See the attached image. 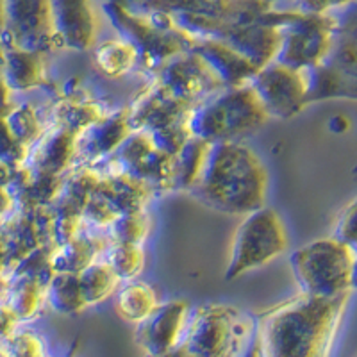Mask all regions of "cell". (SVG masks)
Masks as SVG:
<instances>
[{
    "mask_svg": "<svg viewBox=\"0 0 357 357\" xmlns=\"http://www.w3.org/2000/svg\"><path fill=\"white\" fill-rule=\"evenodd\" d=\"M349 295L337 298L298 295L256 317L261 357H329Z\"/></svg>",
    "mask_w": 357,
    "mask_h": 357,
    "instance_id": "cell-1",
    "label": "cell"
},
{
    "mask_svg": "<svg viewBox=\"0 0 357 357\" xmlns=\"http://www.w3.org/2000/svg\"><path fill=\"white\" fill-rule=\"evenodd\" d=\"M190 191L215 211L247 216L266 206L268 172L259 155L241 142L211 143L202 174Z\"/></svg>",
    "mask_w": 357,
    "mask_h": 357,
    "instance_id": "cell-2",
    "label": "cell"
},
{
    "mask_svg": "<svg viewBox=\"0 0 357 357\" xmlns=\"http://www.w3.org/2000/svg\"><path fill=\"white\" fill-rule=\"evenodd\" d=\"M256 340V317L227 304L191 309L178 345L195 357H245Z\"/></svg>",
    "mask_w": 357,
    "mask_h": 357,
    "instance_id": "cell-3",
    "label": "cell"
},
{
    "mask_svg": "<svg viewBox=\"0 0 357 357\" xmlns=\"http://www.w3.org/2000/svg\"><path fill=\"white\" fill-rule=\"evenodd\" d=\"M270 120L250 86L225 88L204 100L190 118L191 132L207 143L240 142Z\"/></svg>",
    "mask_w": 357,
    "mask_h": 357,
    "instance_id": "cell-4",
    "label": "cell"
},
{
    "mask_svg": "<svg viewBox=\"0 0 357 357\" xmlns=\"http://www.w3.org/2000/svg\"><path fill=\"white\" fill-rule=\"evenodd\" d=\"M354 263L356 250L334 236L296 248L289 257V266L301 293L318 298L349 295Z\"/></svg>",
    "mask_w": 357,
    "mask_h": 357,
    "instance_id": "cell-5",
    "label": "cell"
},
{
    "mask_svg": "<svg viewBox=\"0 0 357 357\" xmlns=\"http://www.w3.org/2000/svg\"><path fill=\"white\" fill-rule=\"evenodd\" d=\"M268 20L280 29V49L275 61L295 70L318 68L333 49L337 17L311 15L301 9H273Z\"/></svg>",
    "mask_w": 357,
    "mask_h": 357,
    "instance_id": "cell-6",
    "label": "cell"
},
{
    "mask_svg": "<svg viewBox=\"0 0 357 357\" xmlns=\"http://www.w3.org/2000/svg\"><path fill=\"white\" fill-rule=\"evenodd\" d=\"M289 245L284 220L272 207H261L243 216L232 240L225 279L234 280L243 273L266 266L284 254Z\"/></svg>",
    "mask_w": 357,
    "mask_h": 357,
    "instance_id": "cell-7",
    "label": "cell"
},
{
    "mask_svg": "<svg viewBox=\"0 0 357 357\" xmlns=\"http://www.w3.org/2000/svg\"><path fill=\"white\" fill-rule=\"evenodd\" d=\"M309 102L331 97L357 98V6L337 18L329 56L309 72Z\"/></svg>",
    "mask_w": 357,
    "mask_h": 357,
    "instance_id": "cell-8",
    "label": "cell"
},
{
    "mask_svg": "<svg viewBox=\"0 0 357 357\" xmlns=\"http://www.w3.org/2000/svg\"><path fill=\"white\" fill-rule=\"evenodd\" d=\"M2 43L47 54L59 49L54 29L52 0H6Z\"/></svg>",
    "mask_w": 357,
    "mask_h": 357,
    "instance_id": "cell-9",
    "label": "cell"
},
{
    "mask_svg": "<svg viewBox=\"0 0 357 357\" xmlns=\"http://www.w3.org/2000/svg\"><path fill=\"white\" fill-rule=\"evenodd\" d=\"M138 4L167 13L183 31L211 22H256L275 9L261 0H138Z\"/></svg>",
    "mask_w": 357,
    "mask_h": 357,
    "instance_id": "cell-10",
    "label": "cell"
},
{
    "mask_svg": "<svg viewBox=\"0 0 357 357\" xmlns=\"http://www.w3.org/2000/svg\"><path fill=\"white\" fill-rule=\"evenodd\" d=\"M248 86L254 89L270 118L288 120L309 104V72L289 68L279 61L261 68Z\"/></svg>",
    "mask_w": 357,
    "mask_h": 357,
    "instance_id": "cell-11",
    "label": "cell"
},
{
    "mask_svg": "<svg viewBox=\"0 0 357 357\" xmlns=\"http://www.w3.org/2000/svg\"><path fill=\"white\" fill-rule=\"evenodd\" d=\"M154 84L170 97L195 107L225 89L211 66L193 50H184L159 66Z\"/></svg>",
    "mask_w": 357,
    "mask_h": 357,
    "instance_id": "cell-12",
    "label": "cell"
},
{
    "mask_svg": "<svg viewBox=\"0 0 357 357\" xmlns=\"http://www.w3.org/2000/svg\"><path fill=\"white\" fill-rule=\"evenodd\" d=\"M118 168L142 181L152 191L174 190V158L158 149L151 134L134 130L114 152Z\"/></svg>",
    "mask_w": 357,
    "mask_h": 357,
    "instance_id": "cell-13",
    "label": "cell"
},
{
    "mask_svg": "<svg viewBox=\"0 0 357 357\" xmlns=\"http://www.w3.org/2000/svg\"><path fill=\"white\" fill-rule=\"evenodd\" d=\"M52 15L59 49L86 52L97 47L100 13L95 0H52Z\"/></svg>",
    "mask_w": 357,
    "mask_h": 357,
    "instance_id": "cell-14",
    "label": "cell"
},
{
    "mask_svg": "<svg viewBox=\"0 0 357 357\" xmlns=\"http://www.w3.org/2000/svg\"><path fill=\"white\" fill-rule=\"evenodd\" d=\"M191 307L186 301L161 304L151 317L136 327V343L146 357H161L181 343L190 320Z\"/></svg>",
    "mask_w": 357,
    "mask_h": 357,
    "instance_id": "cell-15",
    "label": "cell"
},
{
    "mask_svg": "<svg viewBox=\"0 0 357 357\" xmlns=\"http://www.w3.org/2000/svg\"><path fill=\"white\" fill-rule=\"evenodd\" d=\"M193 109H195V106L184 104V102L165 93L155 84H152L129 107L130 126L134 130L155 132V130L170 127L174 123L190 120Z\"/></svg>",
    "mask_w": 357,
    "mask_h": 357,
    "instance_id": "cell-16",
    "label": "cell"
},
{
    "mask_svg": "<svg viewBox=\"0 0 357 357\" xmlns=\"http://www.w3.org/2000/svg\"><path fill=\"white\" fill-rule=\"evenodd\" d=\"M77 155V134L65 127L43 132L31 145L25 158V168L34 174L57 177Z\"/></svg>",
    "mask_w": 357,
    "mask_h": 357,
    "instance_id": "cell-17",
    "label": "cell"
},
{
    "mask_svg": "<svg viewBox=\"0 0 357 357\" xmlns=\"http://www.w3.org/2000/svg\"><path fill=\"white\" fill-rule=\"evenodd\" d=\"M190 50L199 54L204 61L211 66V70L218 75L225 88L248 86L252 79L256 77V73L259 72V68L252 65L247 57L218 40L193 38V45Z\"/></svg>",
    "mask_w": 357,
    "mask_h": 357,
    "instance_id": "cell-18",
    "label": "cell"
},
{
    "mask_svg": "<svg viewBox=\"0 0 357 357\" xmlns=\"http://www.w3.org/2000/svg\"><path fill=\"white\" fill-rule=\"evenodd\" d=\"M132 132L129 109L113 116H102L98 122L77 134V154L82 152L84 158L89 159L106 158L114 154Z\"/></svg>",
    "mask_w": 357,
    "mask_h": 357,
    "instance_id": "cell-19",
    "label": "cell"
},
{
    "mask_svg": "<svg viewBox=\"0 0 357 357\" xmlns=\"http://www.w3.org/2000/svg\"><path fill=\"white\" fill-rule=\"evenodd\" d=\"M43 56L4 43V75L9 89H31L43 84Z\"/></svg>",
    "mask_w": 357,
    "mask_h": 357,
    "instance_id": "cell-20",
    "label": "cell"
},
{
    "mask_svg": "<svg viewBox=\"0 0 357 357\" xmlns=\"http://www.w3.org/2000/svg\"><path fill=\"white\" fill-rule=\"evenodd\" d=\"M93 63L106 77H123L139 63L138 50L123 38H114L97 43L93 49Z\"/></svg>",
    "mask_w": 357,
    "mask_h": 357,
    "instance_id": "cell-21",
    "label": "cell"
},
{
    "mask_svg": "<svg viewBox=\"0 0 357 357\" xmlns=\"http://www.w3.org/2000/svg\"><path fill=\"white\" fill-rule=\"evenodd\" d=\"M159 298L155 289L145 282H129L123 286L116 296V312L126 321L142 324L159 307Z\"/></svg>",
    "mask_w": 357,
    "mask_h": 357,
    "instance_id": "cell-22",
    "label": "cell"
},
{
    "mask_svg": "<svg viewBox=\"0 0 357 357\" xmlns=\"http://www.w3.org/2000/svg\"><path fill=\"white\" fill-rule=\"evenodd\" d=\"M211 151V143L193 138L186 143L183 151L174 158V190L190 191L199 181Z\"/></svg>",
    "mask_w": 357,
    "mask_h": 357,
    "instance_id": "cell-23",
    "label": "cell"
},
{
    "mask_svg": "<svg viewBox=\"0 0 357 357\" xmlns=\"http://www.w3.org/2000/svg\"><path fill=\"white\" fill-rule=\"evenodd\" d=\"M77 275L82 296H84L88 307L106 301L107 296L116 291L118 284H120V277L114 273V270L106 261H95Z\"/></svg>",
    "mask_w": 357,
    "mask_h": 357,
    "instance_id": "cell-24",
    "label": "cell"
},
{
    "mask_svg": "<svg viewBox=\"0 0 357 357\" xmlns=\"http://www.w3.org/2000/svg\"><path fill=\"white\" fill-rule=\"evenodd\" d=\"M47 301L61 314H77L88 307L77 273H54L47 284Z\"/></svg>",
    "mask_w": 357,
    "mask_h": 357,
    "instance_id": "cell-25",
    "label": "cell"
},
{
    "mask_svg": "<svg viewBox=\"0 0 357 357\" xmlns=\"http://www.w3.org/2000/svg\"><path fill=\"white\" fill-rule=\"evenodd\" d=\"M98 252L100 248H97L93 240L75 238L57 247V250L50 256V268L54 273H79L97 261Z\"/></svg>",
    "mask_w": 357,
    "mask_h": 357,
    "instance_id": "cell-26",
    "label": "cell"
},
{
    "mask_svg": "<svg viewBox=\"0 0 357 357\" xmlns=\"http://www.w3.org/2000/svg\"><path fill=\"white\" fill-rule=\"evenodd\" d=\"M43 298H47V286L43 282L18 277L15 286L9 289L8 305L17 314L18 320H29L34 317Z\"/></svg>",
    "mask_w": 357,
    "mask_h": 357,
    "instance_id": "cell-27",
    "label": "cell"
},
{
    "mask_svg": "<svg viewBox=\"0 0 357 357\" xmlns=\"http://www.w3.org/2000/svg\"><path fill=\"white\" fill-rule=\"evenodd\" d=\"M6 123H8L9 130L15 136L20 145L25 149H31L34 142L43 134V127H41L40 118H38L36 111L29 104H20V106L8 107L4 113Z\"/></svg>",
    "mask_w": 357,
    "mask_h": 357,
    "instance_id": "cell-28",
    "label": "cell"
},
{
    "mask_svg": "<svg viewBox=\"0 0 357 357\" xmlns=\"http://www.w3.org/2000/svg\"><path fill=\"white\" fill-rule=\"evenodd\" d=\"M106 261L120 280H132L142 273L145 264V250L142 245L113 243L106 252Z\"/></svg>",
    "mask_w": 357,
    "mask_h": 357,
    "instance_id": "cell-29",
    "label": "cell"
},
{
    "mask_svg": "<svg viewBox=\"0 0 357 357\" xmlns=\"http://www.w3.org/2000/svg\"><path fill=\"white\" fill-rule=\"evenodd\" d=\"M114 243H134L142 245L149 234V216L145 211L123 213L111 225Z\"/></svg>",
    "mask_w": 357,
    "mask_h": 357,
    "instance_id": "cell-30",
    "label": "cell"
},
{
    "mask_svg": "<svg viewBox=\"0 0 357 357\" xmlns=\"http://www.w3.org/2000/svg\"><path fill=\"white\" fill-rule=\"evenodd\" d=\"M4 113L6 109H0V162H6V165L25 162L29 149H25L15 139L8 123H6Z\"/></svg>",
    "mask_w": 357,
    "mask_h": 357,
    "instance_id": "cell-31",
    "label": "cell"
},
{
    "mask_svg": "<svg viewBox=\"0 0 357 357\" xmlns=\"http://www.w3.org/2000/svg\"><path fill=\"white\" fill-rule=\"evenodd\" d=\"M334 238L357 250V199L350 202L337 218Z\"/></svg>",
    "mask_w": 357,
    "mask_h": 357,
    "instance_id": "cell-32",
    "label": "cell"
},
{
    "mask_svg": "<svg viewBox=\"0 0 357 357\" xmlns=\"http://www.w3.org/2000/svg\"><path fill=\"white\" fill-rule=\"evenodd\" d=\"M357 0H296V9L311 15H333L336 9L349 8L356 4Z\"/></svg>",
    "mask_w": 357,
    "mask_h": 357,
    "instance_id": "cell-33",
    "label": "cell"
},
{
    "mask_svg": "<svg viewBox=\"0 0 357 357\" xmlns=\"http://www.w3.org/2000/svg\"><path fill=\"white\" fill-rule=\"evenodd\" d=\"M17 314L11 311L8 304L0 305V341L8 340L13 336V331L17 327Z\"/></svg>",
    "mask_w": 357,
    "mask_h": 357,
    "instance_id": "cell-34",
    "label": "cell"
},
{
    "mask_svg": "<svg viewBox=\"0 0 357 357\" xmlns=\"http://www.w3.org/2000/svg\"><path fill=\"white\" fill-rule=\"evenodd\" d=\"M9 86L4 75V43L0 40V109H8L9 102Z\"/></svg>",
    "mask_w": 357,
    "mask_h": 357,
    "instance_id": "cell-35",
    "label": "cell"
},
{
    "mask_svg": "<svg viewBox=\"0 0 357 357\" xmlns=\"http://www.w3.org/2000/svg\"><path fill=\"white\" fill-rule=\"evenodd\" d=\"M11 204H13V199L11 195H9L8 188H0V215L6 213V209H8Z\"/></svg>",
    "mask_w": 357,
    "mask_h": 357,
    "instance_id": "cell-36",
    "label": "cell"
},
{
    "mask_svg": "<svg viewBox=\"0 0 357 357\" xmlns=\"http://www.w3.org/2000/svg\"><path fill=\"white\" fill-rule=\"evenodd\" d=\"M161 357H195V356H191L188 350H184L183 347L177 345L174 350H170V352L165 354V356H161Z\"/></svg>",
    "mask_w": 357,
    "mask_h": 357,
    "instance_id": "cell-37",
    "label": "cell"
},
{
    "mask_svg": "<svg viewBox=\"0 0 357 357\" xmlns=\"http://www.w3.org/2000/svg\"><path fill=\"white\" fill-rule=\"evenodd\" d=\"M264 4L279 9V6H296V0H261Z\"/></svg>",
    "mask_w": 357,
    "mask_h": 357,
    "instance_id": "cell-38",
    "label": "cell"
},
{
    "mask_svg": "<svg viewBox=\"0 0 357 357\" xmlns=\"http://www.w3.org/2000/svg\"><path fill=\"white\" fill-rule=\"evenodd\" d=\"M4 18H6V0H0V36L4 33Z\"/></svg>",
    "mask_w": 357,
    "mask_h": 357,
    "instance_id": "cell-39",
    "label": "cell"
},
{
    "mask_svg": "<svg viewBox=\"0 0 357 357\" xmlns=\"http://www.w3.org/2000/svg\"><path fill=\"white\" fill-rule=\"evenodd\" d=\"M245 357H261L259 354V345H257V340H254V343L250 345L248 352L245 354Z\"/></svg>",
    "mask_w": 357,
    "mask_h": 357,
    "instance_id": "cell-40",
    "label": "cell"
},
{
    "mask_svg": "<svg viewBox=\"0 0 357 357\" xmlns=\"http://www.w3.org/2000/svg\"><path fill=\"white\" fill-rule=\"evenodd\" d=\"M352 289H357V250H356V263H354V273H352Z\"/></svg>",
    "mask_w": 357,
    "mask_h": 357,
    "instance_id": "cell-41",
    "label": "cell"
},
{
    "mask_svg": "<svg viewBox=\"0 0 357 357\" xmlns=\"http://www.w3.org/2000/svg\"><path fill=\"white\" fill-rule=\"evenodd\" d=\"M4 261H6V252H4V247H2V241H0V266H2Z\"/></svg>",
    "mask_w": 357,
    "mask_h": 357,
    "instance_id": "cell-42",
    "label": "cell"
},
{
    "mask_svg": "<svg viewBox=\"0 0 357 357\" xmlns=\"http://www.w3.org/2000/svg\"><path fill=\"white\" fill-rule=\"evenodd\" d=\"M41 357H47V356H45V354H43V356H41Z\"/></svg>",
    "mask_w": 357,
    "mask_h": 357,
    "instance_id": "cell-43",
    "label": "cell"
}]
</instances>
